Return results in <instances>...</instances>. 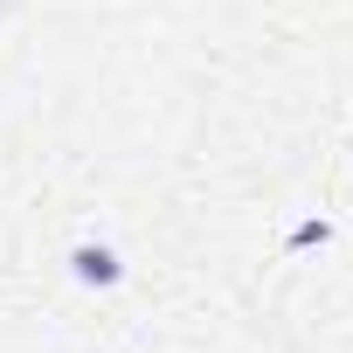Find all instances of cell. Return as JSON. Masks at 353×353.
Returning <instances> with one entry per match:
<instances>
[{
	"mask_svg": "<svg viewBox=\"0 0 353 353\" xmlns=\"http://www.w3.org/2000/svg\"><path fill=\"white\" fill-rule=\"evenodd\" d=\"M312 243H332V229L325 222H298L291 229V250H312Z\"/></svg>",
	"mask_w": 353,
	"mask_h": 353,
	"instance_id": "2",
	"label": "cell"
},
{
	"mask_svg": "<svg viewBox=\"0 0 353 353\" xmlns=\"http://www.w3.org/2000/svg\"><path fill=\"white\" fill-rule=\"evenodd\" d=\"M70 277L90 284V291H111V284H125V256L111 243H77L70 250Z\"/></svg>",
	"mask_w": 353,
	"mask_h": 353,
	"instance_id": "1",
	"label": "cell"
}]
</instances>
